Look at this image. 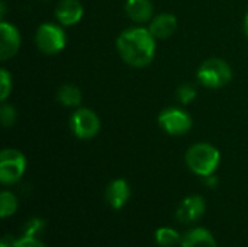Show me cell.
Returning <instances> with one entry per match:
<instances>
[{
    "label": "cell",
    "instance_id": "cell-1",
    "mask_svg": "<svg viewBox=\"0 0 248 247\" xmlns=\"http://www.w3.org/2000/svg\"><path fill=\"white\" fill-rule=\"evenodd\" d=\"M116 49L124 63L141 68L154 60L155 38L148 28H128L118 36Z\"/></svg>",
    "mask_w": 248,
    "mask_h": 247
},
{
    "label": "cell",
    "instance_id": "cell-2",
    "mask_svg": "<svg viewBox=\"0 0 248 247\" xmlns=\"http://www.w3.org/2000/svg\"><path fill=\"white\" fill-rule=\"evenodd\" d=\"M221 162L219 150L209 143L193 144L186 153L187 167L198 176L206 178L215 173Z\"/></svg>",
    "mask_w": 248,
    "mask_h": 247
},
{
    "label": "cell",
    "instance_id": "cell-3",
    "mask_svg": "<svg viewBox=\"0 0 248 247\" xmlns=\"http://www.w3.org/2000/svg\"><path fill=\"white\" fill-rule=\"evenodd\" d=\"M232 79L230 64L222 58L205 60L198 68V80L202 86L209 89H219L227 86Z\"/></svg>",
    "mask_w": 248,
    "mask_h": 247
},
{
    "label": "cell",
    "instance_id": "cell-4",
    "mask_svg": "<svg viewBox=\"0 0 248 247\" xmlns=\"http://www.w3.org/2000/svg\"><path fill=\"white\" fill-rule=\"evenodd\" d=\"M35 42L39 51H42L44 54L52 55V54L61 52L65 48L67 38H65L64 29L60 25L48 22V23H42L38 26L35 32Z\"/></svg>",
    "mask_w": 248,
    "mask_h": 247
},
{
    "label": "cell",
    "instance_id": "cell-5",
    "mask_svg": "<svg viewBox=\"0 0 248 247\" xmlns=\"http://www.w3.org/2000/svg\"><path fill=\"white\" fill-rule=\"evenodd\" d=\"M26 170V157L16 148H4L0 153V182L12 185L20 181Z\"/></svg>",
    "mask_w": 248,
    "mask_h": 247
},
{
    "label": "cell",
    "instance_id": "cell-6",
    "mask_svg": "<svg viewBox=\"0 0 248 247\" xmlns=\"http://www.w3.org/2000/svg\"><path fill=\"white\" fill-rule=\"evenodd\" d=\"M70 128L77 138L92 140L100 130V119L92 109L77 108L70 118Z\"/></svg>",
    "mask_w": 248,
    "mask_h": 247
},
{
    "label": "cell",
    "instance_id": "cell-7",
    "mask_svg": "<svg viewBox=\"0 0 248 247\" xmlns=\"http://www.w3.org/2000/svg\"><path fill=\"white\" fill-rule=\"evenodd\" d=\"M158 125L169 135H183L190 131L192 118L180 108H167L158 115Z\"/></svg>",
    "mask_w": 248,
    "mask_h": 247
},
{
    "label": "cell",
    "instance_id": "cell-8",
    "mask_svg": "<svg viewBox=\"0 0 248 247\" xmlns=\"http://www.w3.org/2000/svg\"><path fill=\"white\" fill-rule=\"evenodd\" d=\"M20 48V33L17 28L6 20L0 22V60L7 61Z\"/></svg>",
    "mask_w": 248,
    "mask_h": 247
},
{
    "label": "cell",
    "instance_id": "cell-9",
    "mask_svg": "<svg viewBox=\"0 0 248 247\" xmlns=\"http://www.w3.org/2000/svg\"><path fill=\"white\" fill-rule=\"evenodd\" d=\"M205 211H206L205 199L199 195H192V197L185 198L180 202V205L176 211V217L180 223L189 224V223H195L199 218H202Z\"/></svg>",
    "mask_w": 248,
    "mask_h": 247
},
{
    "label": "cell",
    "instance_id": "cell-10",
    "mask_svg": "<svg viewBox=\"0 0 248 247\" xmlns=\"http://www.w3.org/2000/svg\"><path fill=\"white\" fill-rule=\"evenodd\" d=\"M84 9L78 0H61L55 9V17L64 26H73L83 17Z\"/></svg>",
    "mask_w": 248,
    "mask_h": 247
},
{
    "label": "cell",
    "instance_id": "cell-11",
    "mask_svg": "<svg viewBox=\"0 0 248 247\" xmlns=\"http://www.w3.org/2000/svg\"><path fill=\"white\" fill-rule=\"evenodd\" d=\"M105 197L108 204L113 210H121L125 207V204L131 197V188L125 179H115L108 185Z\"/></svg>",
    "mask_w": 248,
    "mask_h": 247
},
{
    "label": "cell",
    "instance_id": "cell-12",
    "mask_svg": "<svg viewBox=\"0 0 248 247\" xmlns=\"http://www.w3.org/2000/svg\"><path fill=\"white\" fill-rule=\"evenodd\" d=\"M177 28V19L171 13H160L150 20L148 29L154 35L155 39H167L170 38Z\"/></svg>",
    "mask_w": 248,
    "mask_h": 247
},
{
    "label": "cell",
    "instance_id": "cell-13",
    "mask_svg": "<svg viewBox=\"0 0 248 247\" xmlns=\"http://www.w3.org/2000/svg\"><path fill=\"white\" fill-rule=\"evenodd\" d=\"M125 12L135 23H147L153 19L154 7L151 0H126Z\"/></svg>",
    "mask_w": 248,
    "mask_h": 247
},
{
    "label": "cell",
    "instance_id": "cell-14",
    "mask_svg": "<svg viewBox=\"0 0 248 247\" xmlns=\"http://www.w3.org/2000/svg\"><path fill=\"white\" fill-rule=\"evenodd\" d=\"M182 247H218L214 234L202 227L189 230L185 236H182Z\"/></svg>",
    "mask_w": 248,
    "mask_h": 247
},
{
    "label": "cell",
    "instance_id": "cell-15",
    "mask_svg": "<svg viewBox=\"0 0 248 247\" xmlns=\"http://www.w3.org/2000/svg\"><path fill=\"white\" fill-rule=\"evenodd\" d=\"M81 90L74 84H62L57 92V100L65 108H77L81 103Z\"/></svg>",
    "mask_w": 248,
    "mask_h": 247
},
{
    "label": "cell",
    "instance_id": "cell-16",
    "mask_svg": "<svg viewBox=\"0 0 248 247\" xmlns=\"http://www.w3.org/2000/svg\"><path fill=\"white\" fill-rule=\"evenodd\" d=\"M154 237L160 247H174L176 245H180V242H182V236L171 227L157 229Z\"/></svg>",
    "mask_w": 248,
    "mask_h": 247
},
{
    "label": "cell",
    "instance_id": "cell-17",
    "mask_svg": "<svg viewBox=\"0 0 248 247\" xmlns=\"http://www.w3.org/2000/svg\"><path fill=\"white\" fill-rule=\"evenodd\" d=\"M16 210H17L16 197L9 191H3L0 194V217L7 218L9 215H13Z\"/></svg>",
    "mask_w": 248,
    "mask_h": 247
},
{
    "label": "cell",
    "instance_id": "cell-18",
    "mask_svg": "<svg viewBox=\"0 0 248 247\" xmlns=\"http://www.w3.org/2000/svg\"><path fill=\"white\" fill-rule=\"evenodd\" d=\"M12 92V76L6 68L0 70V100L6 102Z\"/></svg>",
    "mask_w": 248,
    "mask_h": 247
},
{
    "label": "cell",
    "instance_id": "cell-19",
    "mask_svg": "<svg viewBox=\"0 0 248 247\" xmlns=\"http://www.w3.org/2000/svg\"><path fill=\"white\" fill-rule=\"evenodd\" d=\"M195 98H196V89H195V86H192L189 83H183L177 89V99H179V102L182 105L190 103Z\"/></svg>",
    "mask_w": 248,
    "mask_h": 247
},
{
    "label": "cell",
    "instance_id": "cell-20",
    "mask_svg": "<svg viewBox=\"0 0 248 247\" xmlns=\"http://www.w3.org/2000/svg\"><path fill=\"white\" fill-rule=\"evenodd\" d=\"M16 116H17L16 109H15L12 105H7V103L3 102V105H1V108H0V118H1L3 127H10V125H13L15 121H16Z\"/></svg>",
    "mask_w": 248,
    "mask_h": 247
},
{
    "label": "cell",
    "instance_id": "cell-21",
    "mask_svg": "<svg viewBox=\"0 0 248 247\" xmlns=\"http://www.w3.org/2000/svg\"><path fill=\"white\" fill-rule=\"evenodd\" d=\"M45 227V221L41 220V218H33L31 220L26 227H25V234L23 236H28V237H38L39 233H42Z\"/></svg>",
    "mask_w": 248,
    "mask_h": 247
},
{
    "label": "cell",
    "instance_id": "cell-22",
    "mask_svg": "<svg viewBox=\"0 0 248 247\" xmlns=\"http://www.w3.org/2000/svg\"><path fill=\"white\" fill-rule=\"evenodd\" d=\"M13 247H45V245L41 240H38V237L23 236L13 243Z\"/></svg>",
    "mask_w": 248,
    "mask_h": 247
},
{
    "label": "cell",
    "instance_id": "cell-23",
    "mask_svg": "<svg viewBox=\"0 0 248 247\" xmlns=\"http://www.w3.org/2000/svg\"><path fill=\"white\" fill-rule=\"evenodd\" d=\"M205 183H206V186H209V188H215L217 183H218V178H217L215 175L206 176V178H205Z\"/></svg>",
    "mask_w": 248,
    "mask_h": 247
},
{
    "label": "cell",
    "instance_id": "cell-24",
    "mask_svg": "<svg viewBox=\"0 0 248 247\" xmlns=\"http://www.w3.org/2000/svg\"><path fill=\"white\" fill-rule=\"evenodd\" d=\"M244 32H246V35L248 36V12L247 15H246V17H244Z\"/></svg>",
    "mask_w": 248,
    "mask_h": 247
},
{
    "label": "cell",
    "instance_id": "cell-25",
    "mask_svg": "<svg viewBox=\"0 0 248 247\" xmlns=\"http://www.w3.org/2000/svg\"><path fill=\"white\" fill-rule=\"evenodd\" d=\"M13 243H15V242H13ZM13 243L10 245V243H7V239H3L1 243H0V247H13Z\"/></svg>",
    "mask_w": 248,
    "mask_h": 247
}]
</instances>
